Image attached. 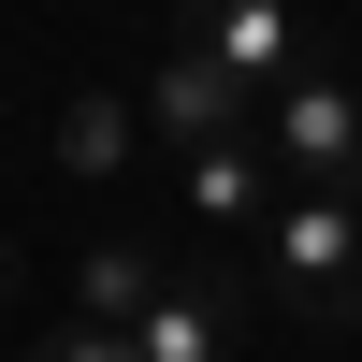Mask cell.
<instances>
[{
	"mask_svg": "<svg viewBox=\"0 0 362 362\" xmlns=\"http://www.w3.org/2000/svg\"><path fill=\"white\" fill-rule=\"evenodd\" d=\"M131 131H145V116L116 102V87H73V102H58V160H73V174H116Z\"/></svg>",
	"mask_w": 362,
	"mask_h": 362,
	"instance_id": "cell-8",
	"label": "cell"
},
{
	"mask_svg": "<svg viewBox=\"0 0 362 362\" xmlns=\"http://www.w3.org/2000/svg\"><path fill=\"white\" fill-rule=\"evenodd\" d=\"M145 131H160L174 160H203V145H247V131H261V102H247L203 44H174V58H145Z\"/></svg>",
	"mask_w": 362,
	"mask_h": 362,
	"instance_id": "cell-3",
	"label": "cell"
},
{
	"mask_svg": "<svg viewBox=\"0 0 362 362\" xmlns=\"http://www.w3.org/2000/svg\"><path fill=\"white\" fill-rule=\"evenodd\" d=\"M203 58H218L247 102H276V87H305V73H319V29H305V15H276V0H232V15H203Z\"/></svg>",
	"mask_w": 362,
	"mask_h": 362,
	"instance_id": "cell-5",
	"label": "cell"
},
{
	"mask_svg": "<svg viewBox=\"0 0 362 362\" xmlns=\"http://www.w3.org/2000/svg\"><path fill=\"white\" fill-rule=\"evenodd\" d=\"M15 362H131V334H102V319H58V334H29Z\"/></svg>",
	"mask_w": 362,
	"mask_h": 362,
	"instance_id": "cell-9",
	"label": "cell"
},
{
	"mask_svg": "<svg viewBox=\"0 0 362 362\" xmlns=\"http://www.w3.org/2000/svg\"><path fill=\"white\" fill-rule=\"evenodd\" d=\"M0 290H15V232H0Z\"/></svg>",
	"mask_w": 362,
	"mask_h": 362,
	"instance_id": "cell-10",
	"label": "cell"
},
{
	"mask_svg": "<svg viewBox=\"0 0 362 362\" xmlns=\"http://www.w3.org/2000/svg\"><path fill=\"white\" fill-rule=\"evenodd\" d=\"M276 160H261V131L247 145H203V160H189V232H261V218H276Z\"/></svg>",
	"mask_w": 362,
	"mask_h": 362,
	"instance_id": "cell-6",
	"label": "cell"
},
{
	"mask_svg": "<svg viewBox=\"0 0 362 362\" xmlns=\"http://www.w3.org/2000/svg\"><path fill=\"white\" fill-rule=\"evenodd\" d=\"M261 160H276V189H319V203H362V87L319 58L305 87H276L261 102Z\"/></svg>",
	"mask_w": 362,
	"mask_h": 362,
	"instance_id": "cell-2",
	"label": "cell"
},
{
	"mask_svg": "<svg viewBox=\"0 0 362 362\" xmlns=\"http://www.w3.org/2000/svg\"><path fill=\"white\" fill-rule=\"evenodd\" d=\"M160 276H174V247H131V232H116V247H87V305H73V319L131 334V319L160 305Z\"/></svg>",
	"mask_w": 362,
	"mask_h": 362,
	"instance_id": "cell-7",
	"label": "cell"
},
{
	"mask_svg": "<svg viewBox=\"0 0 362 362\" xmlns=\"http://www.w3.org/2000/svg\"><path fill=\"white\" fill-rule=\"evenodd\" d=\"M232 334H247V290H232L218 261H189V247H174L160 305L131 319V362H232Z\"/></svg>",
	"mask_w": 362,
	"mask_h": 362,
	"instance_id": "cell-4",
	"label": "cell"
},
{
	"mask_svg": "<svg viewBox=\"0 0 362 362\" xmlns=\"http://www.w3.org/2000/svg\"><path fill=\"white\" fill-rule=\"evenodd\" d=\"M261 276H276V305L305 319V334H362V203L290 189L276 218H261Z\"/></svg>",
	"mask_w": 362,
	"mask_h": 362,
	"instance_id": "cell-1",
	"label": "cell"
}]
</instances>
